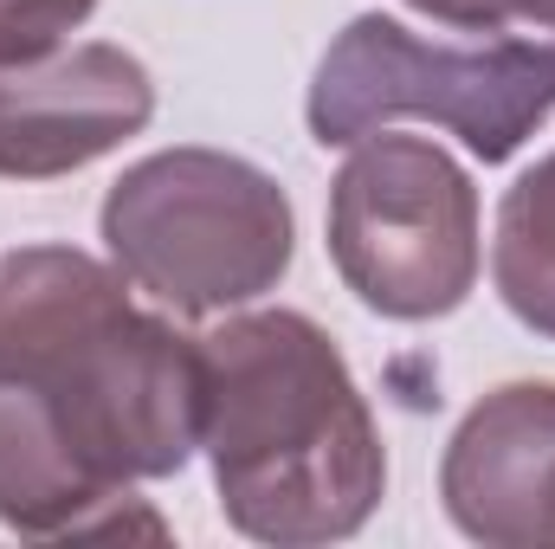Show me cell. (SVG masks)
<instances>
[{
  "label": "cell",
  "mask_w": 555,
  "mask_h": 549,
  "mask_svg": "<svg viewBox=\"0 0 555 549\" xmlns=\"http://www.w3.org/2000/svg\"><path fill=\"white\" fill-rule=\"evenodd\" d=\"M201 446V336L130 304L72 246L0 253V524L20 537H168L130 485Z\"/></svg>",
  "instance_id": "cell-1"
},
{
  "label": "cell",
  "mask_w": 555,
  "mask_h": 549,
  "mask_svg": "<svg viewBox=\"0 0 555 549\" xmlns=\"http://www.w3.org/2000/svg\"><path fill=\"white\" fill-rule=\"evenodd\" d=\"M201 446L227 524L253 544H343L388 491L382 426L304 310L227 317L201 336Z\"/></svg>",
  "instance_id": "cell-2"
},
{
  "label": "cell",
  "mask_w": 555,
  "mask_h": 549,
  "mask_svg": "<svg viewBox=\"0 0 555 549\" xmlns=\"http://www.w3.org/2000/svg\"><path fill=\"white\" fill-rule=\"evenodd\" d=\"M117 272L181 317H220L291 272L297 220L272 175L227 149H162L104 194Z\"/></svg>",
  "instance_id": "cell-3"
},
{
  "label": "cell",
  "mask_w": 555,
  "mask_h": 549,
  "mask_svg": "<svg viewBox=\"0 0 555 549\" xmlns=\"http://www.w3.org/2000/svg\"><path fill=\"white\" fill-rule=\"evenodd\" d=\"M555 111V39L439 46L388 13L349 20L310 78V137L323 149L375 137L395 117H433L478 162H511Z\"/></svg>",
  "instance_id": "cell-4"
},
{
  "label": "cell",
  "mask_w": 555,
  "mask_h": 549,
  "mask_svg": "<svg viewBox=\"0 0 555 549\" xmlns=\"http://www.w3.org/2000/svg\"><path fill=\"white\" fill-rule=\"evenodd\" d=\"M330 259L395 317L433 323L478 284V188L426 137H362L330 181Z\"/></svg>",
  "instance_id": "cell-5"
},
{
  "label": "cell",
  "mask_w": 555,
  "mask_h": 549,
  "mask_svg": "<svg viewBox=\"0 0 555 549\" xmlns=\"http://www.w3.org/2000/svg\"><path fill=\"white\" fill-rule=\"evenodd\" d=\"M155 117V78L124 46H46L0 59V175L52 181L142 137Z\"/></svg>",
  "instance_id": "cell-6"
},
{
  "label": "cell",
  "mask_w": 555,
  "mask_h": 549,
  "mask_svg": "<svg viewBox=\"0 0 555 549\" xmlns=\"http://www.w3.org/2000/svg\"><path fill=\"white\" fill-rule=\"evenodd\" d=\"M446 518L485 549H555V382L491 388L439 465Z\"/></svg>",
  "instance_id": "cell-7"
},
{
  "label": "cell",
  "mask_w": 555,
  "mask_h": 549,
  "mask_svg": "<svg viewBox=\"0 0 555 549\" xmlns=\"http://www.w3.org/2000/svg\"><path fill=\"white\" fill-rule=\"evenodd\" d=\"M491 272H498L511 317L555 343V149L530 175H517V188L504 194Z\"/></svg>",
  "instance_id": "cell-8"
},
{
  "label": "cell",
  "mask_w": 555,
  "mask_h": 549,
  "mask_svg": "<svg viewBox=\"0 0 555 549\" xmlns=\"http://www.w3.org/2000/svg\"><path fill=\"white\" fill-rule=\"evenodd\" d=\"M98 0H0V59H33L91 20Z\"/></svg>",
  "instance_id": "cell-9"
},
{
  "label": "cell",
  "mask_w": 555,
  "mask_h": 549,
  "mask_svg": "<svg viewBox=\"0 0 555 549\" xmlns=\"http://www.w3.org/2000/svg\"><path fill=\"white\" fill-rule=\"evenodd\" d=\"M426 20H446V26H465V33H504L517 26V0H408Z\"/></svg>",
  "instance_id": "cell-10"
},
{
  "label": "cell",
  "mask_w": 555,
  "mask_h": 549,
  "mask_svg": "<svg viewBox=\"0 0 555 549\" xmlns=\"http://www.w3.org/2000/svg\"><path fill=\"white\" fill-rule=\"evenodd\" d=\"M517 20H524V26H543V33H555V0H517Z\"/></svg>",
  "instance_id": "cell-11"
}]
</instances>
